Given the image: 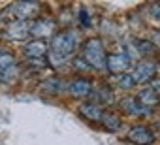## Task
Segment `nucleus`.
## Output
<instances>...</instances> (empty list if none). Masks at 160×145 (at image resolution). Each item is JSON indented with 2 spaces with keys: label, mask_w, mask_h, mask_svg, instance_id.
<instances>
[{
  "label": "nucleus",
  "mask_w": 160,
  "mask_h": 145,
  "mask_svg": "<svg viewBox=\"0 0 160 145\" xmlns=\"http://www.w3.org/2000/svg\"><path fill=\"white\" fill-rule=\"evenodd\" d=\"M77 49V36L72 30H62L57 32L51 40V47H49V64L53 66H62L68 57L73 55V51Z\"/></svg>",
  "instance_id": "nucleus-1"
},
{
  "label": "nucleus",
  "mask_w": 160,
  "mask_h": 145,
  "mask_svg": "<svg viewBox=\"0 0 160 145\" xmlns=\"http://www.w3.org/2000/svg\"><path fill=\"white\" fill-rule=\"evenodd\" d=\"M83 58L94 70H106L108 68V55H106L104 43L98 38H89L85 42V45H83Z\"/></svg>",
  "instance_id": "nucleus-2"
},
{
  "label": "nucleus",
  "mask_w": 160,
  "mask_h": 145,
  "mask_svg": "<svg viewBox=\"0 0 160 145\" xmlns=\"http://www.w3.org/2000/svg\"><path fill=\"white\" fill-rule=\"evenodd\" d=\"M132 66V57L128 53H115L108 57V70L111 74H128Z\"/></svg>",
  "instance_id": "nucleus-3"
},
{
  "label": "nucleus",
  "mask_w": 160,
  "mask_h": 145,
  "mask_svg": "<svg viewBox=\"0 0 160 145\" xmlns=\"http://www.w3.org/2000/svg\"><path fill=\"white\" fill-rule=\"evenodd\" d=\"M132 74H134L136 83L152 81V79H154V74H156V64H154V62H149V60H141V62L134 68Z\"/></svg>",
  "instance_id": "nucleus-4"
},
{
  "label": "nucleus",
  "mask_w": 160,
  "mask_h": 145,
  "mask_svg": "<svg viewBox=\"0 0 160 145\" xmlns=\"http://www.w3.org/2000/svg\"><path fill=\"white\" fill-rule=\"evenodd\" d=\"M17 74V66H15V58L8 53L0 55V81H12Z\"/></svg>",
  "instance_id": "nucleus-5"
},
{
  "label": "nucleus",
  "mask_w": 160,
  "mask_h": 145,
  "mask_svg": "<svg viewBox=\"0 0 160 145\" xmlns=\"http://www.w3.org/2000/svg\"><path fill=\"white\" fill-rule=\"evenodd\" d=\"M128 141L136 145H151L154 141V134L147 126H134L128 130Z\"/></svg>",
  "instance_id": "nucleus-6"
},
{
  "label": "nucleus",
  "mask_w": 160,
  "mask_h": 145,
  "mask_svg": "<svg viewBox=\"0 0 160 145\" xmlns=\"http://www.w3.org/2000/svg\"><path fill=\"white\" fill-rule=\"evenodd\" d=\"M23 51H25V55H27L28 58H32V60H40V58H43V57L47 55L49 49H47V43H45L43 40L36 38V40L27 42L25 47H23Z\"/></svg>",
  "instance_id": "nucleus-7"
},
{
  "label": "nucleus",
  "mask_w": 160,
  "mask_h": 145,
  "mask_svg": "<svg viewBox=\"0 0 160 145\" xmlns=\"http://www.w3.org/2000/svg\"><path fill=\"white\" fill-rule=\"evenodd\" d=\"M28 34H30V25L27 21H15V23L8 25L4 30V36L10 40H25Z\"/></svg>",
  "instance_id": "nucleus-8"
},
{
  "label": "nucleus",
  "mask_w": 160,
  "mask_h": 145,
  "mask_svg": "<svg viewBox=\"0 0 160 145\" xmlns=\"http://www.w3.org/2000/svg\"><path fill=\"white\" fill-rule=\"evenodd\" d=\"M68 92L75 98H85V96H91L92 94V85L89 79H83V78H77L73 79L70 85H68Z\"/></svg>",
  "instance_id": "nucleus-9"
},
{
  "label": "nucleus",
  "mask_w": 160,
  "mask_h": 145,
  "mask_svg": "<svg viewBox=\"0 0 160 145\" xmlns=\"http://www.w3.org/2000/svg\"><path fill=\"white\" fill-rule=\"evenodd\" d=\"M121 108H122L128 115H147V113H151V109L145 108L138 98H124V100L121 102Z\"/></svg>",
  "instance_id": "nucleus-10"
},
{
  "label": "nucleus",
  "mask_w": 160,
  "mask_h": 145,
  "mask_svg": "<svg viewBox=\"0 0 160 145\" xmlns=\"http://www.w3.org/2000/svg\"><path fill=\"white\" fill-rule=\"evenodd\" d=\"M38 12V4L36 2H19L13 6V15L17 17V21H25L27 17L34 15Z\"/></svg>",
  "instance_id": "nucleus-11"
},
{
  "label": "nucleus",
  "mask_w": 160,
  "mask_h": 145,
  "mask_svg": "<svg viewBox=\"0 0 160 145\" xmlns=\"http://www.w3.org/2000/svg\"><path fill=\"white\" fill-rule=\"evenodd\" d=\"M79 111H81V115L83 117H87L89 121H98V122H102V119H104V111H102V108L98 106V104H92V102H87V104H83L81 108H79Z\"/></svg>",
  "instance_id": "nucleus-12"
},
{
  "label": "nucleus",
  "mask_w": 160,
  "mask_h": 145,
  "mask_svg": "<svg viewBox=\"0 0 160 145\" xmlns=\"http://www.w3.org/2000/svg\"><path fill=\"white\" fill-rule=\"evenodd\" d=\"M53 28H55L53 21H49V19H38V21H34L30 25V34H34V36H47V34L53 32Z\"/></svg>",
  "instance_id": "nucleus-13"
},
{
  "label": "nucleus",
  "mask_w": 160,
  "mask_h": 145,
  "mask_svg": "<svg viewBox=\"0 0 160 145\" xmlns=\"http://www.w3.org/2000/svg\"><path fill=\"white\" fill-rule=\"evenodd\" d=\"M138 100L145 106V108H154V106H158L160 104V98H158V94L151 89V87H147V89H143L141 92H139V96H138Z\"/></svg>",
  "instance_id": "nucleus-14"
},
{
  "label": "nucleus",
  "mask_w": 160,
  "mask_h": 145,
  "mask_svg": "<svg viewBox=\"0 0 160 145\" xmlns=\"http://www.w3.org/2000/svg\"><path fill=\"white\" fill-rule=\"evenodd\" d=\"M102 124H104V128H106V130H109V132H117V130L121 128V119H119L117 115L106 113V115H104V119H102Z\"/></svg>",
  "instance_id": "nucleus-15"
},
{
  "label": "nucleus",
  "mask_w": 160,
  "mask_h": 145,
  "mask_svg": "<svg viewBox=\"0 0 160 145\" xmlns=\"http://www.w3.org/2000/svg\"><path fill=\"white\" fill-rule=\"evenodd\" d=\"M136 85V79H134V74L132 72H128V74H122V76H119V87L121 89H132Z\"/></svg>",
  "instance_id": "nucleus-16"
},
{
  "label": "nucleus",
  "mask_w": 160,
  "mask_h": 145,
  "mask_svg": "<svg viewBox=\"0 0 160 145\" xmlns=\"http://www.w3.org/2000/svg\"><path fill=\"white\" fill-rule=\"evenodd\" d=\"M42 89L47 92H60L62 91V83L58 79H47L45 83H42Z\"/></svg>",
  "instance_id": "nucleus-17"
},
{
  "label": "nucleus",
  "mask_w": 160,
  "mask_h": 145,
  "mask_svg": "<svg viewBox=\"0 0 160 145\" xmlns=\"http://www.w3.org/2000/svg\"><path fill=\"white\" fill-rule=\"evenodd\" d=\"M136 43H138L136 47H138V51H139L141 55H152L154 49H156V45L151 43V42H141V40H139V42H136Z\"/></svg>",
  "instance_id": "nucleus-18"
},
{
  "label": "nucleus",
  "mask_w": 160,
  "mask_h": 145,
  "mask_svg": "<svg viewBox=\"0 0 160 145\" xmlns=\"http://www.w3.org/2000/svg\"><path fill=\"white\" fill-rule=\"evenodd\" d=\"M79 21H81L85 27H91V19H89V15H87V12H85V10L79 13Z\"/></svg>",
  "instance_id": "nucleus-19"
},
{
  "label": "nucleus",
  "mask_w": 160,
  "mask_h": 145,
  "mask_svg": "<svg viewBox=\"0 0 160 145\" xmlns=\"http://www.w3.org/2000/svg\"><path fill=\"white\" fill-rule=\"evenodd\" d=\"M151 89H152L156 94H160V79H152V85H151Z\"/></svg>",
  "instance_id": "nucleus-20"
},
{
  "label": "nucleus",
  "mask_w": 160,
  "mask_h": 145,
  "mask_svg": "<svg viewBox=\"0 0 160 145\" xmlns=\"http://www.w3.org/2000/svg\"><path fill=\"white\" fill-rule=\"evenodd\" d=\"M151 13H152L154 17H160V4H156V6H152V10H151Z\"/></svg>",
  "instance_id": "nucleus-21"
},
{
  "label": "nucleus",
  "mask_w": 160,
  "mask_h": 145,
  "mask_svg": "<svg viewBox=\"0 0 160 145\" xmlns=\"http://www.w3.org/2000/svg\"><path fill=\"white\" fill-rule=\"evenodd\" d=\"M158 130H160V122H158Z\"/></svg>",
  "instance_id": "nucleus-22"
},
{
  "label": "nucleus",
  "mask_w": 160,
  "mask_h": 145,
  "mask_svg": "<svg viewBox=\"0 0 160 145\" xmlns=\"http://www.w3.org/2000/svg\"><path fill=\"white\" fill-rule=\"evenodd\" d=\"M0 55H2V53H0Z\"/></svg>",
  "instance_id": "nucleus-23"
}]
</instances>
